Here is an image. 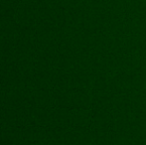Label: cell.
Returning <instances> with one entry per match:
<instances>
[]
</instances>
